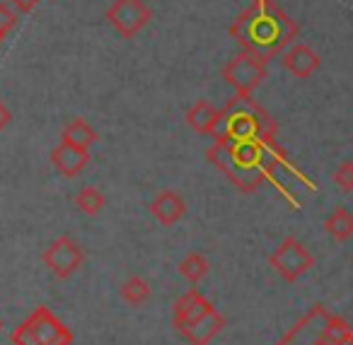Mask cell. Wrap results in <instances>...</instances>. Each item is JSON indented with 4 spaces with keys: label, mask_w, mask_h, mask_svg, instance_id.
<instances>
[{
    "label": "cell",
    "mask_w": 353,
    "mask_h": 345,
    "mask_svg": "<svg viewBox=\"0 0 353 345\" xmlns=\"http://www.w3.org/2000/svg\"><path fill=\"white\" fill-rule=\"evenodd\" d=\"M104 194L97 189V186H83V189L78 191V196H75V205H78L80 213L85 215H99L104 208Z\"/></svg>",
    "instance_id": "obj_17"
},
{
    "label": "cell",
    "mask_w": 353,
    "mask_h": 345,
    "mask_svg": "<svg viewBox=\"0 0 353 345\" xmlns=\"http://www.w3.org/2000/svg\"><path fill=\"white\" fill-rule=\"evenodd\" d=\"M61 143H68V145H73V147L90 150V147L97 143V131H94L85 118H73V121L63 128V133H61Z\"/></svg>",
    "instance_id": "obj_14"
},
{
    "label": "cell",
    "mask_w": 353,
    "mask_h": 345,
    "mask_svg": "<svg viewBox=\"0 0 353 345\" xmlns=\"http://www.w3.org/2000/svg\"><path fill=\"white\" fill-rule=\"evenodd\" d=\"M121 297L133 306L145 304V302L150 300V285H148V280H143V278L133 275L121 285Z\"/></svg>",
    "instance_id": "obj_18"
},
{
    "label": "cell",
    "mask_w": 353,
    "mask_h": 345,
    "mask_svg": "<svg viewBox=\"0 0 353 345\" xmlns=\"http://www.w3.org/2000/svg\"><path fill=\"white\" fill-rule=\"evenodd\" d=\"M208 268H211V266H208V258L203 256V253H199V251H192L182 263H179V275L187 278V280L196 287L199 282L206 278Z\"/></svg>",
    "instance_id": "obj_16"
},
{
    "label": "cell",
    "mask_w": 353,
    "mask_h": 345,
    "mask_svg": "<svg viewBox=\"0 0 353 345\" xmlns=\"http://www.w3.org/2000/svg\"><path fill=\"white\" fill-rule=\"evenodd\" d=\"M41 261H44V266L49 268L56 278L65 280V278L75 275V273L80 271V266L85 263V253L73 237L63 234V237L54 239V242L46 247V251L41 253Z\"/></svg>",
    "instance_id": "obj_7"
},
{
    "label": "cell",
    "mask_w": 353,
    "mask_h": 345,
    "mask_svg": "<svg viewBox=\"0 0 353 345\" xmlns=\"http://www.w3.org/2000/svg\"><path fill=\"white\" fill-rule=\"evenodd\" d=\"M15 25H17V12L8 3H0V34L6 36L8 32L15 30Z\"/></svg>",
    "instance_id": "obj_20"
},
{
    "label": "cell",
    "mask_w": 353,
    "mask_h": 345,
    "mask_svg": "<svg viewBox=\"0 0 353 345\" xmlns=\"http://www.w3.org/2000/svg\"><path fill=\"white\" fill-rule=\"evenodd\" d=\"M332 181L341 191L351 194V191H353V162H341V165H339L336 169H334Z\"/></svg>",
    "instance_id": "obj_19"
},
{
    "label": "cell",
    "mask_w": 353,
    "mask_h": 345,
    "mask_svg": "<svg viewBox=\"0 0 353 345\" xmlns=\"http://www.w3.org/2000/svg\"><path fill=\"white\" fill-rule=\"evenodd\" d=\"M10 121H12V114H10V109H8L6 104L0 102V131H6V128L10 126Z\"/></svg>",
    "instance_id": "obj_22"
},
{
    "label": "cell",
    "mask_w": 353,
    "mask_h": 345,
    "mask_svg": "<svg viewBox=\"0 0 353 345\" xmlns=\"http://www.w3.org/2000/svg\"><path fill=\"white\" fill-rule=\"evenodd\" d=\"M12 345H70L73 333L70 328L49 309L37 306L20 326L10 333Z\"/></svg>",
    "instance_id": "obj_3"
},
{
    "label": "cell",
    "mask_w": 353,
    "mask_h": 345,
    "mask_svg": "<svg viewBox=\"0 0 353 345\" xmlns=\"http://www.w3.org/2000/svg\"><path fill=\"white\" fill-rule=\"evenodd\" d=\"M276 345H353V326L314 304Z\"/></svg>",
    "instance_id": "obj_2"
},
{
    "label": "cell",
    "mask_w": 353,
    "mask_h": 345,
    "mask_svg": "<svg viewBox=\"0 0 353 345\" xmlns=\"http://www.w3.org/2000/svg\"><path fill=\"white\" fill-rule=\"evenodd\" d=\"M10 6L15 8L17 12H22V15H30V12L39 6V0H10Z\"/></svg>",
    "instance_id": "obj_21"
},
{
    "label": "cell",
    "mask_w": 353,
    "mask_h": 345,
    "mask_svg": "<svg viewBox=\"0 0 353 345\" xmlns=\"http://www.w3.org/2000/svg\"><path fill=\"white\" fill-rule=\"evenodd\" d=\"M150 215L160 224L172 227V224H176L187 215V203H184V198L176 194V191H162V194H157L155 198H152Z\"/></svg>",
    "instance_id": "obj_12"
},
{
    "label": "cell",
    "mask_w": 353,
    "mask_h": 345,
    "mask_svg": "<svg viewBox=\"0 0 353 345\" xmlns=\"http://www.w3.org/2000/svg\"><path fill=\"white\" fill-rule=\"evenodd\" d=\"M218 116H221V112H218L211 102L199 99V102L184 114V121H187V126L192 128L194 133H199V136H213Z\"/></svg>",
    "instance_id": "obj_13"
},
{
    "label": "cell",
    "mask_w": 353,
    "mask_h": 345,
    "mask_svg": "<svg viewBox=\"0 0 353 345\" xmlns=\"http://www.w3.org/2000/svg\"><path fill=\"white\" fill-rule=\"evenodd\" d=\"M269 263L285 282H295L314 266V258L303 242H298L295 237H285L269 256Z\"/></svg>",
    "instance_id": "obj_5"
},
{
    "label": "cell",
    "mask_w": 353,
    "mask_h": 345,
    "mask_svg": "<svg viewBox=\"0 0 353 345\" xmlns=\"http://www.w3.org/2000/svg\"><path fill=\"white\" fill-rule=\"evenodd\" d=\"M230 34L242 46V51L256 56L269 65L271 59L295 44L300 27L274 0H254L242 15H237L230 27Z\"/></svg>",
    "instance_id": "obj_1"
},
{
    "label": "cell",
    "mask_w": 353,
    "mask_h": 345,
    "mask_svg": "<svg viewBox=\"0 0 353 345\" xmlns=\"http://www.w3.org/2000/svg\"><path fill=\"white\" fill-rule=\"evenodd\" d=\"M152 20V10L145 0H114L107 10V22L121 39H136Z\"/></svg>",
    "instance_id": "obj_4"
},
{
    "label": "cell",
    "mask_w": 353,
    "mask_h": 345,
    "mask_svg": "<svg viewBox=\"0 0 353 345\" xmlns=\"http://www.w3.org/2000/svg\"><path fill=\"white\" fill-rule=\"evenodd\" d=\"M223 78L237 92V97H252L256 87L261 85V80L266 78V63L259 61L256 56L237 54L235 59H230L223 68Z\"/></svg>",
    "instance_id": "obj_6"
},
{
    "label": "cell",
    "mask_w": 353,
    "mask_h": 345,
    "mask_svg": "<svg viewBox=\"0 0 353 345\" xmlns=\"http://www.w3.org/2000/svg\"><path fill=\"white\" fill-rule=\"evenodd\" d=\"M223 328H225V316L218 314L216 309H211L199 321H194V324L179 328V335L192 345H208Z\"/></svg>",
    "instance_id": "obj_10"
},
{
    "label": "cell",
    "mask_w": 353,
    "mask_h": 345,
    "mask_svg": "<svg viewBox=\"0 0 353 345\" xmlns=\"http://www.w3.org/2000/svg\"><path fill=\"white\" fill-rule=\"evenodd\" d=\"M0 331H3V321H0Z\"/></svg>",
    "instance_id": "obj_24"
},
{
    "label": "cell",
    "mask_w": 353,
    "mask_h": 345,
    "mask_svg": "<svg viewBox=\"0 0 353 345\" xmlns=\"http://www.w3.org/2000/svg\"><path fill=\"white\" fill-rule=\"evenodd\" d=\"M324 229L334 242H348L353 237V215L346 208H334L324 220Z\"/></svg>",
    "instance_id": "obj_15"
},
{
    "label": "cell",
    "mask_w": 353,
    "mask_h": 345,
    "mask_svg": "<svg viewBox=\"0 0 353 345\" xmlns=\"http://www.w3.org/2000/svg\"><path fill=\"white\" fill-rule=\"evenodd\" d=\"M211 309H216V306H213L211 302H208L206 297L196 290V287H192V290L184 292V295L174 302V326H176V331L184 328V326H189V324H194V321H199L201 316H206Z\"/></svg>",
    "instance_id": "obj_9"
},
{
    "label": "cell",
    "mask_w": 353,
    "mask_h": 345,
    "mask_svg": "<svg viewBox=\"0 0 353 345\" xmlns=\"http://www.w3.org/2000/svg\"><path fill=\"white\" fill-rule=\"evenodd\" d=\"M51 165H54L65 179H73V176L83 174L85 167L90 165V150L73 147V145H68V143H61L59 147L51 150Z\"/></svg>",
    "instance_id": "obj_11"
},
{
    "label": "cell",
    "mask_w": 353,
    "mask_h": 345,
    "mask_svg": "<svg viewBox=\"0 0 353 345\" xmlns=\"http://www.w3.org/2000/svg\"><path fill=\"white\" fill-rule=\"evenodd\" d=\"M3 39H6V36H3V34H0V44H3Z\"/></svg>",
    "instance_id": "obj_23"
},
{
    "label": "cell",
    "mask_w": 353,
    "mask_h": 345,
    "mask_svg": "<svg viewBox=\"0 0 353 345\" xmlns=\"http://www.w3.org/2000/svg\"><path fill=\"white\" fill-rule=\"evenodd\" d=\"M281 63H283V68L288 70L290 75H295V78H300V80H307L319 70L322 59H319V54L312 46L290 44L288 49L281 54Z\"/></svg>",
    "instance_id": "obj_8"
}]
</instances>
